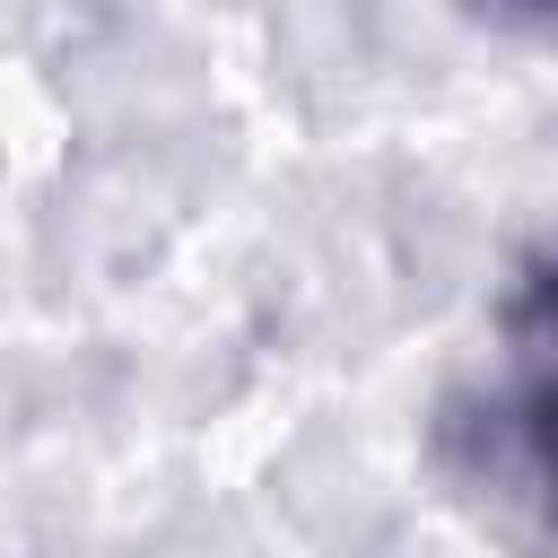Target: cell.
Returning <instances> with one entry per match:
<instances>
[{
  "label": "cell",
  "instance_id": "6da1fadb",
  "mask_svg": "<svg viewBox=\"0 0 558 558\" xmlns=\"http://www.w3.org/2000/svg\"><path fill=\"white\" fill-rule=\"evenodd\" d=\"M436 453L462 497L497 506L532 541H558V227L506 262L488 357L445 392Z\"/></svg>",
  "mask_w": 558,
  "mask_h": 558
},
{
  "label": "cell",
  "instance_id": "7a4b0ae2",
  "mask_svg": "<svg viewBox=\"0 0 558 558\" xmlns=\"http://www.w3.org/2000/svg\"><path fill=\"white\" fill-rule=\"evenodd\" d=\"M488 26H514V35H558V0H471Z\"/></svg>",
  "mask_w": 558,
  "mask_h": 558
}]
</instances>
